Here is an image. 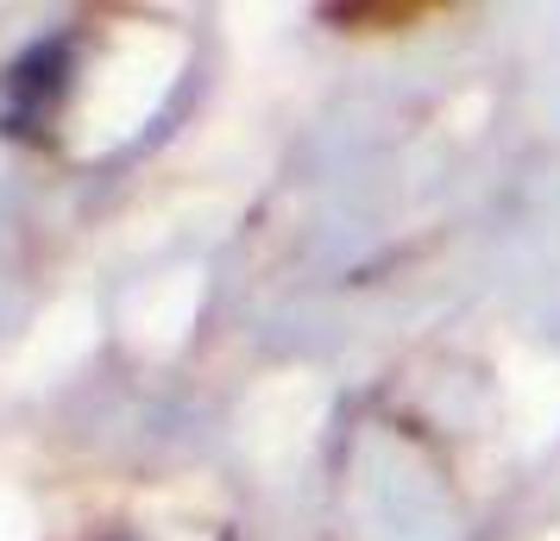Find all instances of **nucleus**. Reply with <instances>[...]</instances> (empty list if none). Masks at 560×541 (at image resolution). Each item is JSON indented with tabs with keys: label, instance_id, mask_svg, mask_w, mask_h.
<instances>
[{
	"label": "nucleus",
	"instance_id": "nucleus-1",
	"mask_svg": "<svg viewBox=\"0 0 560 541\" xmlns=\"http://www.w3.org/2000/svg\"><path fill=\"white\" fill-rule=\"evenodd\" d=\"M63 82H70V51L63 45H32L13 70H7V102L0 120L13 132H38L63 102Z\"/></svg>",
	"mask_w": 560,
	"mask_h": 541
}]
</instances>
